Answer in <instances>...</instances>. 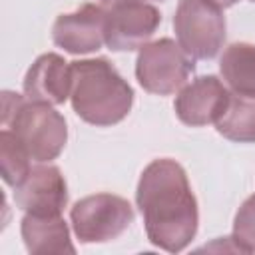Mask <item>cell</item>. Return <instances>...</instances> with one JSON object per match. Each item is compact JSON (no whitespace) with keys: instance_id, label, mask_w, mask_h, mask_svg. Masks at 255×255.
<instances>
[{"instance_id":"obj_19","label":"cell","mask_w":255,"mask_h":255,"mask_svg":"<svg viewBox=\"0 0 255 255\" xmlns=\"http://www.w3.org/2000/svg\"><path fill=\"white\" fill-rule=\"evenodd\" d=\"M251 2H255V0H251Z\"/></svg>"},{"instance_id":"obj_8","label":"cell","mask_w":255,"mask_h":255,"mask_svg":"<svg viewBox=\"0 0 255 255\" xmlns=\"http://www.w3.org/2000/svg\"><path fill=\"white\" fill-rule=\"evenodd\" d=\"M14 201L24 213L62 215L68 203V185L56 165H34L14 187Z\"/></svg>"},{"instance_id":"obj_7","label":"cell","mask_w":255,"mask_h":255,"mask_svg":"<svg viewBox=\"0 0 255 255\" xmlns=\"http://www.w3.org/2000/svg\"><path fill=\"white\" fill-rule=\"evenodd\" d=\"M161 24L155 6L143 0H122L106 10V44L114 52H131L147 44Z\"/></svg>"},{"instance_id":"obj_18","label":"cell","mask_w":255,"mask_h":255,"mask_svg":"<svg viewBox=\"0 0 255 255\" xmlns=\"http://www.w3.org/2000/svg\"><path fill=\"white\" fill-rule=\"evenodd\" d=\"M100 2H102V4H110V6H112V4H116V2H122V0H100Z\"/></svg>"},{"instance_id":"obj_9","label":"cell","mask_w":255,"mask_h":255,"mask_svg":"<svg viewBox=\"0 0 255 255\" xmlns=\"http://www.w3.org/2000/svg\"><path fill=\"white\" fill-rule=\"evenodd\" d=\"M231 94L215 76H199L185 84L175 96L173 110L181 124L201 128L215 124L229 104Z\"/></svg>"},{"instance_id":"obj_11","label":"cell","mask_w":255,"mask_h":255,"mask_svg":"<svg viewBox=\"0 0 255 255\" xmlns=\"http://www.w3.org/2000/svg\"><path fill=\"white\" fill-rule=\"evenodd\" d=\"M24 96L32 102L60 106L72 92V68L60 54L48 52L34 60L28 68L24 82Z\"/></svg>"},{"instance_id":"obj_13","label":"cell","mask_w":255,"mask_h":255,"mask_svg":"<svg viewBox=\"0 0 255 255\" xmlns=\"http://www.w3.org/2000/svg\"><path fill=\"white\" fill-rule=\"evenodd\" d=\"M219 72L235 96L255 98V44H229L219 58Z\"/></svg>"},{"instance_id":"obj_4","label":"cell","mask_w":255,"mask_h":255,"mask_svg":"<svg viewBox=\"0 0 255 255\" xmlns=\"http://www.w3.org/2000/svg\"><path fill=\"white\" fill-rule=\"evenodd\" d=\"M225 16L205 0H179L173 16L177 44L193 60H211L225 42Z\"/></svg>"},{"instance_id":"obj_3","label":"cell","mask_w":255,"mask_h":255,"mask_svg":"<svg viewBox=\"0 0 255 255\" xmlns=\"http://www.w3.org/2000/svg\"><path fill=\"white\" fill-rule=\"evenodd\" d=\"M2 124L16 133L30 159L38 163L56 159L68 141L66 120L60 112L14 92H2Z\"/></svg>"},{"instance_id":"obj_1","label":"cell","mask_w":255,"mask_h":255,"mask_svg":"<svg viewBox=\"0 0 255 255\" xmlns=\"http://www.w3.org/2000/svg\"><path fill=\"white\" fill-rule=\"evenodd\" d=\"M135 203L151 245L183 251L197 233L199 211L185 169L169 157L153 159L139 175Z\"/></svg>"},{"instance_id":"obj_12","label":"cell","mask_w":255,"mask_h":255,"mask_svg":"<svg viewBox=\"0 0 255 255\" xmlns=\"http://www.w3.org/2000/svg\"><path fill=\"white\" fill-rule=\"evenodd\" d=\"M20 233L28 253H74L76 247L70 239L68 223L62 215H34L24 213Z\"/></svg>"},{"instance_id":"obj_6","label":"cell","mask_w":255,"mask_h":255,"mask_svg":"<svg viewBox=\"0 0 255 255\" xmlns=\"http://www.w3.org/2000/svg\"><path fill=\"white\" fill-rule=\"evenodd\" d=\"M70 221L80 243H106L133 223V207L120 195L94 193L72 205Z\"/></svg>"},{"instance_id":"obj_5","label":"cell","mask_w":255,"mask_h":255,"mask_svg":"<svg viewBox=\"0 0 255 255\" xmlns=\"http://www.w3.org/2000/svg\"><path fill=\"white\" fill-rule=\"evenodd\" d=\"M193 58L171 38H159L139 48L135 60V78L139 86L157 96L179 92L193 72Z\"/></svg>"},{"instance_id":"obj_2","label":"cell","mask_w":255,"mask_h":255,"mask_svg":"<svg viewBox=\"0 0 255 255\" xmlns=\"http://www.w3.org/2000/svg\"><path fill=\"white\" fill-rule=\"evenodd\" d=\"M72 68L70 102L80 120L108 128L120 124L131 110L133 90L106 58L76 60Z\"/></svg>"},{"instance_id":"obj_15","label":"cell","mask_w":255,"mask_h":255,"mask_svg":"<svg viewBox=\"0 0 255 255\" xmlns=\"http://www.w3.org/2000/svg\"><path fill=\"white\" fill-rule=\"evenodd\" d=\"M0 169L6 185L16 187L30 171V155L10 128L0 131Z\"/></svg>"},{"instance_id":"obj_17","label":"cell","mask_w":255,"mask_h":255,"mask_svg":"<svg viewBox=\"0 0 255 255\" xmlns=\"http://www.w3.org/2000/svg\"><path fill=\"white\" fill-rule=\"evenodd\" d=\"M205 2H209V4H213V6H217V8H229V6H233V4L239 2V0H205Z\"/></svg>"},{"instance_id":"obj_16","label":"cell","mask_w":255,"mask_h":255,"mask_svg":"<svg viewBox=\"0 0 255 255\" xmlns=\"http://www.w3.org/2000/svg\"><path fill=\"white\" fill-rule=\"evenodd\" d=\"M231 241L237 251L255 253V195H249L237 209Z\"/></svg>"},{"instance_id":"obj_10","label":"cell","mask_w":255,"mask_h":255,"mask_svg":"<svg viewBox=\"0 0 255 255\" xmlns=\"http://www.w3.org/2000/svg\"><path fill=\"white\" fill-rule=\"evenodd\" d=\"M52 40L70 54H90L106 44V10L84 4L76 12L60 14L52 26Z\"/></svg>"},{"instance_id":"obj_14","label":"cell","mask_w":255,"mask_h":255,"mask_svg":"<svg viewBox=\"0 0 255 255\" xmlns=\"http://www.w3.org/2000/svg\"><path fill=\"white\" fill-rule=\"evenodd\" d=\"M215 129L229 141L255 143V98L233 94L225 112L215 122Z\"/></svg>"}]
</instances>
